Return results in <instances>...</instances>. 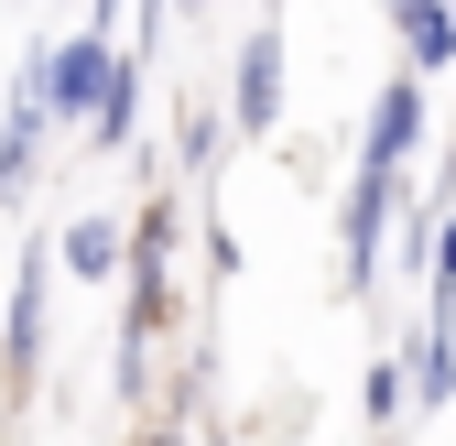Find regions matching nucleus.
I'll return each instance as SVG.
<instances>
[{
	"mask_svg": "<svg viewBox=\"0 0 456 446\" xmlns=\"http://www.w3.org/2000/svg\"><path fill=\"white\" fill-rule=\"evenodd\" d=\"M44 153H54V120H44L33 44H22V66H12V109H0V207H33V196H44Z\"/></svg>",
	"mask_w": 456,
	"mask_h": 446,
	"instance_id": "5",
	"label": "nucleus"
},
{
	"mask_svg": "<svg viewBox=\"0 0 456 446\" xmlns=\"http://www.w3.org/2000/svg\"><path fill=\"white\" fill-rule=\"evenodd\" d=\"M109 403H120L131 425L163 403V338H142V326H120V338H109Z\"/></svg>",
	"mask_w": 456,
	"mask_h": 446,
	"instance_id": "12",
	"label": "nucleus"
},
{
	"mask_svg": "<svg viewBox=\"0 0 456 446\" xmlns=\"http://www.w3.org/2000/svg\"><path fill=\"white\" fill-rule=\"evenodd\" d=\"M54 272L120 294V272H131V218H120V207H77L66 229H54Z\"/></svg>",
	"mask_w": 456,
	"mask_h": 446,
	"instance_id": "7",
	"label": "nucleus"
},
{
	"mask_svg": "<svg viewBox=\"0 0 456 446\" xmlns=\"http://www.w3.org/2000/svg\"><path fill=\"white\" fill-rule=\"evenodd\" d=\"M175 12H228V0H175Z\"/></svg>",
	"mask_w": 456,
	"mask_h": 446,
	"instance_id": "18",
	"label": "nucleus"
},
{
	"mask_svg": "<svg viewBox=\"0 0 456 446\" xmlns=\"http://www.w3.org/2000/svg\"><path fill=\"white\" fill-rule=\"evenodd\" d=\"M445 12H456V0H445Z\"/></svg>",
	"mask_w": 456,
	"mask_h": 446,
	"instance_id": "21",
	"label": "nucleus"
},
{
	"mask_svg": "<svg viewBox=\"0 0 456 446\" xmlns=\"http://www.w3.org/2000/svg\"><path fill=\"white\" fill-rule=\"evenodd\" d=\"M142 87H152V66H142V54H120V77H109L98 120H87V153H98V163H131V153H142V142H131V131H142Z\"/></svg>",
	"mask_w": 456,
	"mask_h": 446,
	"instance_id": "11",
	"label": "nucleus"
},
{
	"mask_svg": "<svg viewBox=\"0 0 456 446\" xmlns=\"http://www.w3.org/2000/svg\"><path fill=\"white\" fill-rule=\"evenodd\" d=\"M240 153V131H228V98L217 87H185V109H175V186H196L207 196V175Z\"/></svg>",
	"mask_w": 456,
	"mask_h": 446,
	"instance_id": "8",
	"label": "nucleus"
},
{
	"mask_svg": "<svg viewBox=\"0 0 456 446\" xmlns=\"http://www.w3.org/2000/svg\"><path fill=\"white\" fill-rule=\"evenodd\" d=\"M391 207H403V175H348V196H337V294H348V305H370V294H380Z\"/></svg>",
	"mask_w": 456,
	"mask_h": 446,
	"instance_id": "4",
	"label": "nucleus"
},
{
	"mask_svg": "<svg viewBox=\"0 0 456 446\" xmlns=\"http://www.w3.org/2000/svg\"><path fill=\"white\" fill-rule=\"evenodd\" d=\"M196 251H207V272H217V284H240V261H250L240 240H228V218H217L207 196H196Z\"/></svg>",
	"mask_w": 456,
	"mask_h": 446,
	"instance_id": "14",
	"label": "nucleus"
},
{
	"mask_svg": "<svg viewBox=\"0 0 456 446\" xmlns=\"http://www.w3.org/2000/svg\"><path fill=\"white\" fill-rule=\"evenodd\" d=\"M403 414H413V381H403V359L380 349V359L359 370V425H370V446H391V425H403Z\"/></svg>",
	"mask_w": 456,
	"mask_h": 446,
	"instance_id": "13",
	"label": "nucleus"
},
{
	"mask_svg": "<svg viewBox=\"0 0 456 446\" xmlns=\"http://www.w3.org/2000/svg\"><path fill=\"white\" fill-rule=\"evenodd\" d=\"M54 12H77V0H54Z\"/></svg>",
	"mask_w": 456,
	"mask_h": 446,
	"instance_id": "20",
	"label": "nucleus"
},
{
	"mask_svg": "<svg viewBox=\"0 0 456 446\" xmlns=\"http://www.w3.org/2000/svg\"><path fill=\"white\" fill-rule=\"evenodd\" d=\"M424 294L456 305V207H435V261H424Z\"/></svg>",
	"mask_w": 456,
	"mask_h": 446,
	"instance_id": "15",
	"label": "nucleus"
},
{
	"mask_svg": "<svg viewBox=\"0 0 456 446\" xmlns=\"http://www.w3.org/2000/svg\"><path fill=\"white\" fill-rule=\"evenodd\" d=\"M435 207H456V131H445V153H435Z\"/></svg>",
	"mask_w": 456,
	"mask_h": 446,
	"instance_id": "17",
	"label": "nucleus"
},
{
	"mask_svg": "<svg viewBox=\"0 0 456 446\" xmlns=\"http://www.w3.org/2000/svg\"><path fill=\"white\" fill-rule=\"evenodd\" d=\"M77 22H87V33H109V44H120V33H131V0H77Z\"/></svg>",
	"mask_w": 456,
	"mask_h": 446,
	"instance_id": "16",
	"label": "nucleus"
},
{
	"mask_svg": "<svg viewBox=\"0 0 456 446\" xmlns=\"http://www.w3.org/2000/svg\"><path fill=\"white\" fill-rule=\"evenodd\" d=\"M282 12H294V0H261V22H282Z\"/></svg>",
	"mask_w": 456,
	"mask_h": 446,
	"instance_id": "19",
	"label": "nucleus"
},
{
	"mask_svg": "<svg viewBox=\"0 0 456 446\" xmlns=\"http://www.w3.org/2000/svg\"><path fill=\"white\" fill-rule=\"evenodd\" d=\"M44 338H54V229H33L22 261H12V305H0V403H33Z\"/></svg>",
	"mask_w": 456,
	"mask_h": 446,
	"instance_id": "1",
	"label": "nucleus"
},
{
	"mask_svg": "<svg viewBox=\"0 0 456 446\" xmlns=\"http://www.w3.org/2000/svg\"><path fill=\"white\" fill-rule=\"evenodd\" d=\"M33 77H44V120L54 131H87L98 120V98H109V77H120V44H109V33H44L33 44Z\"/></svg>",
	"mask_w": 456,
	"mask_h": 446,
	"instance_id": "3",
	"label": "nucleus"
},
{
	"mask_svg": "<svg viewBox=\"0 0 456 446\" xmlns=\"http://www.w3.org/2000/svg\"><path fill=\"white\" fill-rule=\"evenodd\" d=\"M217 98H228V131H240V142L282 131V109H294V44H282V22H250L240 44H228Z\"/></svg>",
	"mask_w": 456,
	"mask_h": 446,
	"instance_id": "2",
	"label": "nucleus"
},
{
	"mask_svg": "<svg viewBox=\"0 0 456 446\" xmlns=\"http://www.w3.org/2000/svg\"><path fill=\"white\" fill-rule=\"evenodd\" d=\"M413 153H424V77L391 66L370 87V120H359V163H348V175H413Z\"/></svg>",
	"mask_w": 456,
	"mask_h": 446,
	"instance_id": "6",
	"label": "nucleus"
},
{
	"mask_svg": "<svg viewBox=\"0 0 456 446\" xmlns=\"http://www.w3.org/2000/svg\"><path fill=\"white\" fill-rule=\"evenodd\" d=\"M391 12V44H403L413 77H456V12L445 0H380Z\"/></svg>",
	"mask_w": 456,
	"mask_h": 446,
	"instance_id": "10",
	"label": "nucleus"
},
{
	"mask_svg": "<svg viewBox=\"0 0 456 446\" xmlns=\"http://www.w3.org/2000/svg\"><path fill=\"white\" fill-rule=\"evenodd\" d=\"M403 381H413V414H445V403H456V305L424 294L413 349H403Z\"/></svg>",
	"mask_w": 456,
	"mask_h": 446,
	"instance_id": "9",
	"label": "nucleus"
}]
</instances>
